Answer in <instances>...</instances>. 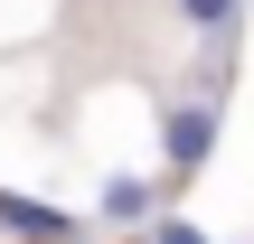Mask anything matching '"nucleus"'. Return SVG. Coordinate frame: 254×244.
<instances>
[{
	"label": "nucleus",
	"instance_id": "obj_5",
	"mask_svg": "<svg viewBox=\"0 0 254 244\" xmlns=\"http://www.w3.org/2000/svg\"><path fill=\"white\" fill-rule=\"evenodd\" d=\"M151 244H207V235H198V226H160Z\"/></svg>",
	"mask_w": 254,
	"mask_h": 244
},
{
	"label": "nucleus",
	"instance_id": "obj_1",
	"mask_svg": "<svg viewBox=\"0 0 254 244\" xmlns=\"http://www.w3.org/2000/svg\"><path fill=\"white\" fill-rule=\"evenodd\" d=\"M0 235H19V244H75V216H66V207H47V197L0 188Z\"/></svg>",
	"mask_w": 254,
	"mask_h": 244
},
{
	"label": "nucleus",
	"instance_id": "obj_4",
	"mask_svg": "<svg viewBox=\"0 0 254 244\" xmlns=\"http://www.w3.org/2000/svg\"><path fill=\"white\" fill-rule=\"evenodd\" d=\"M104 216H123V226L151 216V188H141V179H104Z\"/></svg>",
	"mask_w": 254,
	"mask_h": 244
},
{
	"label": "nucleus",
	"instance_id": "obj_3",
	"mask_svg": "<svg viewBox=\"0 0 254 244\" xmlns=\"http://www.w3.org/2000/svg\"><path fill=\"white\" fill-rule=\"evenodd\" d=\"M236 9H245V0H179V19H189L198 38H226V28H236Z\"/></svg>",
	"mask_w": 254,
	"mask_h": 244
},
{
	"label": "nucleus",
	"instance_id": "obj_2",
	"mask_svg": "<svg viewBox=\"0 0 254 244\" xmlns=\"http://www.w3.org/2000/svg\"><path fill=\"white\" fill-rule=\"evenodd\" d=\"M207 141H217V103H179V113H170V132H160L170 169H198V160H207Z\"/></svg>",
	"mask_w": 254,
	"mask_h": 244
}]
</instances>
